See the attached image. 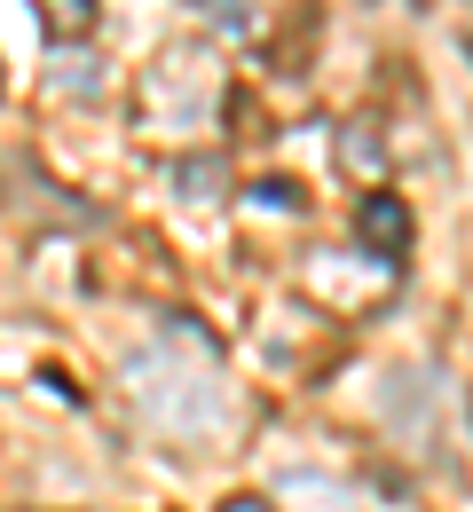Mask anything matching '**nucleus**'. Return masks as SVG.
Returning <instances> with one entry per match:
<instances>
[{"instance_id": "f257e3e1", "label": "nucleus", "mask_w": 473, "mask_h": 512, "mask_svg": "<svg viewBox=\"0 0 473 512\" xmlns=\"http://www.w3.org/2000/svg\"><path fill=\"white\" fill-rule=\"evenodd\" d=\"M127 402H135V418L150 434H166V442H221L229 434V386L213 371V355H205L198 339H150L127 355Z\"/></svg>"}, {"instance_id": "39448f33", "label": "nucleus", "mask_w": 473, "mask_h": 512, "mask_svg": "<svg viewBox=\"0 0 473 512\" xmlns=\"http://www.w3.org/2000/svg\"><path fill=\"white\" fill-rule=\"evenodd\" d=\"M458 40H466V56H473V0L458 8Z\"/></svg>"}, {"instance_id": "f03ea898", "label": "nucleus", "mask_w": 473, "mask_h": 512, "mask_svg": "<svg viewBox=\"0 0 473 512\" xmlns=\"http://www.w3.org/2000/svg\"><path fill=\"white\" fill-rule=\"evenodd\" d=\"M276 505H284V512H371L347 481H332V473H292Z\"/></svg>"}, {"instance_id": "7ed1b4c3", "label": "nucleus", "mask_w": 473, "mask_h": 512, "mask_svg": "<svg viewBox=\"0 0 473 512\" xmlns=\"http://www.w3.org/2000/svg\"><path fill=\"white\" fill-rule=\"evenodd\" d=\"M363 237H371L387 260H403V253H410V213H403L387 190H371V197H363Z\"/></svg>"}, {"instance_id": "20e7f679", "label": "nucleus", "mask_w": 473, "mask_h": 512, "mask_svg": "<svg viewBox=\"0 0 473 512\" xmlns=\"http://www.w3.org/2000/svg\"><path fill=\"white\" fill-rule=\"evenodd\" d=\"M221 512H276V497H229Z\"/></svg>"}, {"instance_id": "423d86ee", "label": "nucleus", "mask_w": 473, "mask_h": 512, "mask_svg": "<svg viewBox=\"0 0 473 512\" xmlns=\"http://www.w3.org/2000/svg\"><path fill=\"white\" fill-rule=\"evenodd\" d=\"M0 87H8V71H0Z\"/></svg>"}]
</instances>
